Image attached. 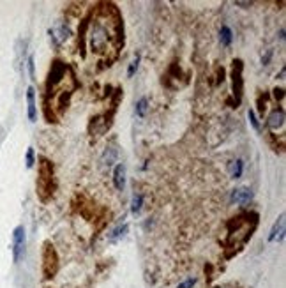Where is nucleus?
<instances>
[{
    "label": "nucleus",
    "instance_id": "nucleus-6",
    "mask_svg": "<svg viewBox=\"0 0 286 288\" xmlns=\"http://www.w3.org/2000/svg\"><path fill=\"white\" fill-rule=\"evenodd\" d=\"M231 89H233L235 103H240L242 99V90H244V81H242V60H233V67H231Z\"/></svg>",
    "mask_w": 286,
    "mask_h": 288
},
{
    "label": "nucleus",
    "instance_id": "nucleus-13",
    "mask_svg": "<svg viewBox=\"0 0 286 288\" xmlns=\"http://www.w3.org/2000/svg\"><path fill=\"white\" fill-rule=\"evenodd\" d=\"M55 253H53V249L50 248V246H46V251H45V272L46 276H50V265H53V269H55Z\"/></svg>",
    "mask_w": 286,
    "mask_h": 288
},
{
    "label": "nucleus",
    "instance_id": "nucleus-4",
    "mask_svg": "<svg viewBox=\"0 0 286 288\" xmlns=\"http://www.w3.org/2000/svg\"><path fill=\"white\" fill-rule=\"evenodd\" d=\"M55 182H53V165L46 158H41L39 163V177H37V195L43 202L53 195Z\"/></svg>",
    "mask_w": 286,
    "mask_h": 288
},
{
    "label": "nucleus",
    "instance_id": "nucleus-21",
    "mask_svg": "<svg viewBox=\"0 0 286 288\" xmlns=\"http://www.w3.org/2000/svg\"><path fill=\"white\" fill-rule=\"evenodd\" d=\"M138 64H140V57H138V55H136V58H134V60L131 62V64H129V69H127V76H129V78L133 76L134 73H136Z\"/></svg>",
    "mask_w": 286,
    "mask_h": 288
},
{
    "label": "nucleus",
    "instance_id": "nucleus-7",
    "mask_svg": "<svg viewBox=\"0 0 286 288\" xmlns=\"http://www.w3.org/2000/svg\"><path fill=\"white\" fill-rule=\"evenodd\" d=\"M285 110L283 108H276L272 110V114L269 115L267 118V127L270 131H278V129H283L285 127Z\"/></svg>",
    "mask_w": 286,
    "mask_h": 288
},
{
    "label": "nucleus",
    "instance_id": "nucleus-3",
    "mask_svg": "<svg viewBox=\"0 0 286 288\" xmlns=\"http://www.w3.org/2000/svg\"><path fill=\"white\" fill-rule=\"evenodd\" d=\"M256 227H258V214L256 212H244V214H238L237 218L230 219L225 246L231 253H237L238 249L246 246Z\"/></svg>",
    "mask_w": 286,
    "mask_h": 288
},
{
    "label": "nucleus",
    "instance_id": "nucleus-2",
    "mask_svg": "<svg viewBox=\"0 0 286 288\" xmlns=\"http://www.w3.org/2000/svg\"><path fill=\"white\" fill-rule=\"evenodd\" d=\"M78 81L73 69L60 60H53L46 78L45 89V115L48 122H55L58 115L67 110L69 99L76 90Z\"/></svg>",
    "mask_w": 286,
    "mask_h": 288
},
{
    "label": "nucleus",
    "instance_id": "nucleus-26",
    "mask_svg": "<svg viewBox=\"0 0 286 288\" xmlns=\"http://www.w3.org/2000/svg\"><path fill=\"white\" fill-rule=\"evenodd\" d=\"M218 288H230V287H218Z\"/></svg>",
    "mask_w": 286,
    "mask_h": 288
},
{
    "label": "nucleus",
    "instance_id": "nucleus-12",
    "mask_svg": "<svg viewBox=\"0 0 286 288\" xmlns=\"http://www.w3.org/2000/svg\"><path fill=\"white\" fill-rule=\"evenodd\" d=\"M117 149L115 147H108V149L105 150V154H103V159H101V163H103V167L105 168H110L115 163V159H117Z\"/></svg>",
    "mask_w": 286,
    "mask_h": 288
},
{
    "label": "nucleus",
    "instance_id": "nucleus-22",
    "mask_svg": "<svg viewBox=\"0 0 286 288\" xmlns=\"http://www.w3.org/2000/svg\"><path fill=\"white\" fill-rule=\"evenodd\" d=\"M28 71H30V78H36V65H34V57H28Z\"/></svg>",
    "mask_w": 286,
    "mask_h": 288
},
{
    "label": "nucleus",
    "instance_id": "nucleus-15",
    "mask_svg": "<svg viewBox=\"0 0 286 288\" xmlns=\"http://www.w3.org/2000/svg\"><path fill=\"white\" fill-rule=\"evenodd\" d=\"M231 177L233 179H238L242 175V170H244V163H242V159H235L233 163H231Z\"/></svg>",
    "mask_w": 286,
    "mask_h": 288
},
{
    "label": "nucleus",
    "instance_id": "nucleus-17",
    "mask_svg": "<svg viewBox=\"0 0 286 288\" xmlns=\"http://www.w3.org/2000/svg\"><path fill=\"white\" fill-rule=\"evenodd\" d=\"M219 37H221V43L225 46H228L231 43V39H233V36H231V30L228 29V27H223L221 29V34H219Z\"/></svg>",
    "mask_w": 286,
    "mask_h": 288
},
{
    "label": "nucleus",
    "instance_id": "nucleus-24",
    "mask_svg": "<svg viewBox=\"0 0 286 288\" xmlns=\"http://www.w3.org/2000/svg\"><path fill=\"white\" fill-rule=\"evenodd\" d=\"M274 98L276 99H283V98H285V90H283V89H274Z\"/></svg>",
    "mask_w": 286,
    "mask_h": 288
},
{
    "label": "nucleus",
    "instance_id": "nucleus-11",
    "mask_svg": "<svg viewBox=\"0 0 286 288\" xmlns=\"http://www.w3.org/2000/svg\"><path fill=\"white\" fill-rule=\"evenodd\" d=\"M113 184L118 191H124L125 187V165H117L113 170Z\"/></svg>",
    "mask_w": 286,
    "mask_h": 288
},
{
    "label": "nucleus",
    "instance_id": "nucleus-8",
    "mask_svg": "<svg viewBox=\"0 0 286 288\" xmlns=\"http://www.w3.org/2000/svg\"><path fill=\"white\" fill-rule=\"evenodd\" d=\"M230 200L233 203H237V205H246V203H249L253 200V193L247 187H237V189L231 191Z\"/></svg>",
    "mask_w": 286,
    "mask_h": 288
},
{
    "label": "nucleus",
    "instance_id": "nucleus-19",
    "mask_svg": "<svg viewBox=\"0 0 286 288\" xmlns=\"http://www.w3.org/2000/svg\"><path fill=\"white\" fill-rule=\"evenodd\" d=\"M247 118H249V122H251V126L254 127V131H262V126H260V120H258V117H256V114H254L253 110H249L247 112Z\"/></svg>",
    "mask_w": 286,
    "mask_h": 288
},
{
    "label": "nucleus",
    "instance_id": "nucleus-10",
    "mask_svg": "<svg viewBox=\"0 0 286 288\" xmlns=\"http://www.w3.org/2000/svg\"><path fill=\"white\" fill-rule=\"evenodd\" d=\"M27 105H28V120L36 122L37 118V106H36V90L34 87H28L27 89Z\"/></svg>",
    "mask_w": 286,
    "mask_h": 288
},
{
    "label": "nucleus",
    "instance_id": "nucleus-1",
    "mask_svg": "<svg viewBox=\"0 0 286 288\" xmlns=\"http://www.w3.org/2000/svg\"><path fill=\"white\" fill-rule=\"evenodd\" d=\"M81 41L105 65H112L124 45V21L113 4H99L85 21Z\"/></svg>",
    "mask_w": 286,
    "mask_h": 288
},
{
    "label": "nucleus",
    "instance_id": "nucleus-18",
    "mask_svg": "<svg viewBox=\"0 0 286 288\" xmlns=\"http://www.w3.org/2000/svg\"><path fill=\"white\" fill-rule=\"evenodd\" d=\"M147 108H149V101H147L145 98H141L140 101H138V105H136V115L138 117H143V115L147 114Z\"/></svg>",
    "mask_w": 286,
    "mask_h": 288
},
{
    "label": "nucleus",
    "instance_id": "nucleus-25",
    "mask_svg": "<svg viewBox=\"0 0 286 288\" xmlns=\"http://www.w3.org/2000/svg\"><path fill=\"white\" fill-rule=\"evenodd\" d=\"M270 55H272V52H267V53H265V57L262 58V62H263V64H265V65L269 64V60H270Z\"/></svg>",
    "mask_w": 286,
    "mask_h": 288
},
{
    "label": "nucleus",
    "instance_id": "nucleus-16",
    "mask_svg": "<svg viewBox=\"0 0 286 288\" xmlns=\"http://www.w3.org/2000/svg\"><path fill=\"white\" fill-rule=\"evenodd\" d=\"M141 203H143V196H141L140 193H134L133 202H131V211H133L134 214H138V212L141 211Z\"/></svg>",
    "mask_w": 286,
    "mask_h": 288
},
{
    "label": "nucleus",
    "instance_id": "nucleus-23",
    "mask_svg": "<svg viewBox=\"0 0 286 288\" xmlns=\"http://www.w3.org/2000/svg\"><path fill=\"white\" fill-rule=\"evenodd\" d=\"M194 285H196V280H194V278H189L187 281H184V283L178 285L177 288H193Z\"/></svg>",
    "mask_w": 286,
    "mask_h": 288
},
{
    "label": "nucleus",
    "instance_id": "nucleus-14",
    "mask_svg": "<svg viewBox=\"0 0 286 288\" xmlns=\"http://www.w3.org/2000/svg\"><path fill=\"white\" fill-rule=\"evenodd\" d=\"M127 231V225H120V227H117L115 230L110 233V237H108V240L110 242H115V240H118L120 237H124V233Z\"/></svg>",
    "mask_w": 286,
    "mask_h": 288
},
{
    "label": "nucleus",
    "instance_id": "nucleus-20",
    "mask_svg": "<svg viewBox=\"0 0 286 288\" xmlns=\"http://www.w3.org/2000/svg\"><path fill=\"white\" fill-rule=\"evenodd\" d=\"M25 161H27V168H32L34 167V163H36V158H34V149H32V147H28L27 156H25Z\"/></svg>",
    "mask_w": 286,
    "mask_h": 288
},
{
    "label": "nucleus",
    "instance_id": "nucleus-5",
    "mask_svg": "<svg viewBox=\"0 0 286 288\" xmlns=\"http://www.w3.org/2000/svg\"><path fill=\"white\" fill-rule=\"evenodd\" d=\"M25 248H27V233L23 227H16L12 231V258L16 264H20L25 256Z\"/></svg>",
    "mask_w": 286,
    "mask_h": 288
},
{
    "label": "nucleus",
    "instance_id": "nucleus-9",
    "mask_svg": "<svg viewBox=\"0 0 286 288\" xmlns=\"http://www.w3.org/2000/svg\"><path fill=\"white\" fill-rule=\"evenodd\" d=\"M285 225H286L285 214H281L278 221L274 223V227H272V230H270V233H269V240H270V242H276V240L279 242V240L285 239Z\"/></svg>",
    "mask_w": 286,
    "mask_h": 288
}]
</instances>
